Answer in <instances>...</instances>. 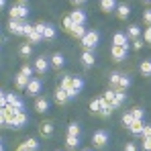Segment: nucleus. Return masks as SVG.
Returning a JSON list of instances; mask_svg holds the SVG:
<instances>
[{"label": "nucleus", "instance_id": "obj_56", "mask_svg": "<svg viewBox=\"0 0 151 151\" xmlns=\"http://www.w3.org/2000/svg\"><path fill=\"white\" fill-rule=\"evenodd\" d=\"M0 143H2V139H0Z\"/></svg>", "mask_w": 151, "mask_h": 151}, {"label": "nucleus", "instance_id": "obj_32", "mask_svg": "<svg viewBox=\"0 0 151 151\" xmlns=\"http://www.w3.org/2000/svg\"><path fill=\"white\" fill-rule=\"evenodd\" d=\"M72 33H74L76 37H80V39H82V37H84V35H86L88 31H86V27H84V25H74V29H72Z\"/></svg>", "mask_w": 151, "mask_h": 151}, {"label": "nucleus", "instance_id": "obj_29", "mask_svg": "<svg viewBox=\"0 0 151 151\" xmlns=\"http://www.w3.org/2000/svg\"><path fill=\"white\" fill-rule=\"evenodd\" d=\"M116 12H119L121 19H127V17L131 14V8H129L127 4H119V6H116Z\"/></svg>", "mask_w": 151, "mask_h": 151}, {"label": "nucleus", "instance_id": "obj_23", "mask_svg": "<svg viewBox=\"0 0 151 151\" xmlns=\"http://www.w3.org/2000/svg\"><path fill=\"white\" fill-rule=\"evenodd\" d=\"M14 84H17L19 90H23V88H27V84H29V78H27L25 74H19L17 78H14Z\"/></svg>", "mask_w": 151, "mask_h": 151}, {"label": "nucleus", "instance_id": "obj_3", "mask_svg": "<svg viewBox=\"0 0 151 151\" xmlns=\"http://www.w3.org/2000/svg\"><path fill=\"white\" fill-rule=\"evenodd\" d=\"M43 90V80L41 78H31L27 84V94L29 96H39V92Z\"/></svg>", "mask_w": 151, "mask_h": 151}, {"label": "nucleus", "instance_id": "obj_46", "mask_svg": "<svg viewBox=\"0 0 151 151\" xmlns=\"http://www.w3.org/2000/svg\"><path fill=\"white\" fill-rule=\"evenodd\" d=\"M143 21L151 27V10H145V12H143Z\"/></svg>", "mask_w": 151, "mask_h": 151}, {"label": "nucleus", "instance_id": "obj_47", "mask_svg": "<svg viewBox=\"0 0 151 151\" xmlns=\"http://www.w3.org/2000/svg\"><path fill=\"white\" fill-rule=\"evenodd\" d=\"M0 106H2V108L6 106V92H4V90H0Z\"/></svg>", "mask_w": 151, "mask_h": 151}, {"label": "nucleus", "instance_id": "obj_55", "mask_svg": "<svg viewBox=\"0 0 151 151\" xmlns=\"http://www.w3.org/2000/svg\"><path fill=\"white\" fill-rule=\"evenodd\" d=\"M84 151H92V149H84Z\"/></svg>", "mask_w": 151, "mask_h": 151}, {"label": "nucleus", "instance_id": "obj_2", "mask_svg": "<svg viewBox=\"0 0 151 151\" xmlns=\"http://www.w3.org/2000/svg\"><path fill=\"white\" fill-rule=\"evenodd\" d=\"M27 17H29V6L27 4H14V6H10V19L27 21Z\"/></svg>", "mask_w": 151, "mask_h": 151}, {"label": "nucleus", "instance_id": "obj_40", "mask_svg": "<svg viewBox=\"0 0 151 151\" xmlns=\"http://www.w3.org/2000/svg\"><path fill=\"white\" fill-rule=\"evenodd\" d=\"M21 74H25L27 78L31 80V78H33V68H31V65H23V68H21Z\"/></svg>", "mask_w": 151, "mask_h": 151}, {"label": "nucleus", "instance_id": "obj_45", "mask_svg": "<svg viewBox=\"0 0 151 151\" xmlns=\"http://www.w3.org/2000/svg\"><path fill=\"white\" fill-rule=\"evenodd\" d=\"M133 47H135V49H141V47H143V41H141V37L133 39Z\"/></svg>", "mask_w": 151, "mask_h": 151}, {"label": "nucleus", "instance_id": "obj_18", "mask_svg": "<svg viewBox=\"0 0 151 151\" xmlns=\"http://www.w3.org/2000/svg\"><path fill=\"white\" fill-rule=\"evenodd\" d=\"M35 110H37V112H47V110H49V100H47V98H37Z\"/></svg>", "mask_w": 151, "mask_h": 151}, {"label": "nucleus", "instance_id": "obj_14", "mask_svg": "<svg viewBox=\"0 0 151 151\" xmlns=\"http://www.w3.org/2000/svg\"><path fill=\"white\" fill-rule=\"evenodd\" d=\"M127 100V94H125V90H114V102L110 104L112 108H119V106H123Z\"/></svg>", "mask_w": 151, "mask_h": 151}, {"label": "nucleus", "instance_id": "obj_52", "mask_svg": "<svg viewBox=\"0 0 151 151\" xmlns=\"http://www.w3.org/2000/svg\"><path fill=\"white\" fill-rule=\"evenodd\" d=\"M0 151H4V145H2V143H0Z\"/></svg>", "mask_w": 151, "mask_h": 151}, {"label": "nucleus", "instance_id": "obj_38", "mask_svg": "<svg viewBox=\"0 0 151 151\" xmlns=\"http://www.w3.org/2000/svg\"><path fill=\"white\" fill-rule=\"evenodd\" d=\"M133 121H135V119H133V112H125V116H123V125H125L127 129H129V125H131Z\"/></svg>", "mask_w": 151, "mask_h": 151}, {"label": "nucleus", "instance_id": "obj_26", "mask_svg": "<svg viewBox=\"0 0 151 151\" xmlns=\"http://www.w3.org/2000/svg\"><path fill=\"white\" fill-rule=\"evenodd\" d=\"M131 86V76L121 74V80H119V90H127Z\"/></svg>", "mask_w": 151, "mask_h": 151}, {"label": "nucleus", "instance_id": "obj_42", "mask_svg": "<svg viewBox=\"0 0 151 151\" xmlns=\"http://www.w3.org/2000/svg\"><path fill=\"white\" fill-rule=\"evenodd\" d=\"M63 27H65L68 31H72V29H74V21H72L70 17H65V19H63Z\"/></svg>", "mask_w": 151, "mask_h": 151}, {"label": "nucleus", "instance_id": "obj_19", "mask_svg": "<svg viewBox=\"0 0 151 151\" xmlns=\"http://www.w3.org/2000/svg\"><path fill=\"white\" fill-rule=\"evenodd\" d=\"M2 110H4V119H6V125H8V123H10V121H12V119L17 116V112H19V110H17V108H12L10 104H6V106H4Z\"/></svg>", "mask_w": 151, "mask_h": 151}, {"label": "nucleus", "instance_id": "obj_21", "mask_svg": "<svg viewBox=\"0 0 151 151\" xmlns=\"http://www.w3.org/2000/svg\"><path fill=\"white\" fill-rule=\"evenodd\" d=\"M143 121H133V123H131V125H129V131H131V133H133V135H141V133H143Z\"/></svg>", "mask_w": 151, "mask_h": 151}, {"label": "nucleus", "instance_id": "obj_17", "mask_svg": "<svg viewBox=\"0 0 151 151\" xmlns=\"http://www.w3.org/2000/svg\"><path fill=\"white\" fill-rule=\"evenodd\" d=\"M116 0H100V8L104 12H112V10H116Z\"/></svg>", "mask_w": 151, "mask_h": 151}, {"label": "nucleus", "instance_id": "obj_31", "mask_svg": "<svg viewBox=\"0 0 151 151\" xmlns=\"http://www.w3.org/2000/svg\"><path fill=\"white\" fill-rule=\"evenodd\" d=\"M127 37H131V39H137V37H141V29L137 25H131L129 27V33H127Z\"/></svg>", "mask_w": 151, "mask_h": 151}, {"label": "nucleus", "instance_id": "obj_11", "mask_svg": "<svg viewBox=\"0 0 151 151\" xmlns=\"http://www.w3.org/2000/svg\"><path fill=\"white\" fill-rule=\"evenodd\" d=\"M127 53H129V47L112 45V57H114L116 61H123V59H127Z\"/></svg>", "mask_w": 151, "mask_h": 151}, {"label": "nucleus", "instance_id": "obj_4", "mask_svg": "<svg viewBox=\"0 0 151 151\" xmlns=\"http://www.w3.org/2000/svg\"><path fill=\"white\" fill-rule=\"evenodd\" d=\"M27 21H17V19H8V31L14 33V35H25V29H27Z\"/></svg>", "mask_w": 151, "mask_h": 151}, {"label": "nucleus", "instance_id": "obj_34", "mask_svg": "<svg viewBox=\"0 0 151 151\" xmlns=\"http://www.w3.org/2000/svg\"><path fill=\"white\" fill-rule=\"evenodd\" d=\"M119 80H121V74L119 72H112L110 74V86L112 88H119Z\"/></svg>", "mask_w": 151, "mask_h": 151}, {"label": "nucleus", "instance_id": "obj_28", "mask_svg": "<svg viewBox=\"0 0 151 151\" xmlns=\"http://www.w3.org/2000/svg\"><path fill=\"white\" fill-rule=\"evenodd\" d=\"M41 135L43 137H51L53 135V123H43L41 125Z\"/></svg>", "mask_w": 151, "mask_h": 151}, {"label": "nucleus", "instance_id": "obj_13", "mask_svg": "<svg viewBox=\"0 0 151 151\" xmlns=\"http://www.w3.org/2000/svg\"><path fill=\"white\" fill-rule=\"evenodd\" d=\"M70 19L74 21V25H86V12H84V10H80V8L74 10V12L70 14Z\"/></svg>", "mask_w": 151, "mask_h": 151}, {"label": "nucleus", "instance_id": "obj_16", "mask_svg": "<svg viewBox=\"0 0 151 151\" xmlns=\"http://www.w3.org/2000/svg\"><path fill=\"white\" fill-rule=\"evenodd\" d=\"M94 61H96V57H94V53L88 49H84V53H82V63L86 65V68H92L94 65Z\"/></svg>", "mask_w": 151, "mask_h": 151}, {"label": "nucleus", "instance_id": "obj_12", "mask_svg": "<svg viewBox=\"0 0 151 151\" xmlns=\"http://www.w3.org/2000/svg\"><path fill=\"white\" fill-rule=\"evenodd\" d=\"M55 35H57L55 27L49 25V23H43V39H47V41H53V39H55Z\"/></svg>", "mask_w": 151, "mask_h": 151}, {"label": "nucleus", "instance_id": "obj_37", "mask_svg": "<svg viewBox=\"0 0 151 151\" xmlns=\"http://www.w3.org/2000/svg\"><path fill=\"white\" fill-rule=\"evenodd\" d=\"M133 119H135V121H143V119H145V110H143V108H135V110H133Z\"/></svg>", "mask_w": 151, "mask_h": 151}, {"label": "nucleus", "instance_id": "obj_1", "mask_svg": "<svg viewBox=\"0 0 151 151\" xmlns=\"http://www.w3.org/2000/svg\"><path fill=\"white\" fill-rule=\"evenodd\" d=\"M98 43H100V33L98 31H88L82 37V45H84V49H88V51H92Z\"/></svg>", "mask_w": 151, "mask_h": 151}, {"label": "nucleus", "instance_id": "obj_27", "mask_svg": "<svg viewBox=\"0 0 151 151\" xmlns=\"http://www.w3.org/2000/svg\"><path fill=\"white\" fill-rule=\"evenodd\" d=\"M141 74L145 76V78H149L151 76V59H145V61H141Z\"/></svg>", "mask_w": 151, "mask_h": 151}, {"label": "nucleus", "instance_id": "obj_7", "mask_svg": "<svg viewBox=\"0 0 151 151\" xmlns=\"http://www.w3.org/2000/svg\"><path fill=\"white\" fill-rule=\"evenodd\" d=\"M82 88H84V80H82V78H72V88H70V90H65V92H68V96H70V100L76 98V96L82 92Z\"/></svg>", "mask_w": 151, "mask_h": 151}, {"label": "nucleus", "instance_id": "obj_15", "mask_svg": "<svg viewBox=\"0 0 151 151\" xmlns=\"http://www.w3.org/2000/svg\"><path fill=\"white\" fill-rule=\"evenodd\" d=\"M112 43H114V45H121V47H129V45H131V43H129V37H127L125 33H114Z\"/></svg>", "mask_w": 151, "mask_h": 151}, {"label": "nucleus", "instance_id": "obj_49", "mask_svg": "<svg viewBox=\"0 0 151 151\" xmlns=\"http://www.w3.org/2000/svg\"><path fill=\"white\" fill-rule=\"evenodd\" d=\"M6 8V0H0V10H4Z\"/></svg>", "mask_w": 151, "mask_h": 151}, {"label": "nucleus", "instance_id": "obj_39", "mask_svg": "<svg viewBox=\"0 0 151 151\" xmlns=\"http://www.w3.org/2000/svg\"><path fill=\"white\" fill-rule=\"evenodd\" d=\"M104 100L108 102V104H112L114 102V90H106L104 92Z\"/></svg>", "mask_w": 151, "mask_h": 151}, {"label": "nucleus", "instance_id": "obj_30", "mask_svg": "<svg viewBox=\"0 0 151 151\" xmlns=\"http://www.w3.org/2000/svg\"><path fill=\"white\" fill-rule=\"evenodd\" d=\"M25 149L27 151H37L39 149V141H37V139H27L25 141Z\"/></svg>", "mask_w": 151, "mask_h": 151}, {"label": "nucleus", "instance_id": "obj_22", "mask_svg": "<svg viewBox=\"0 0 151 151\" xmlns=\"http://www.w3.org/2000/svg\"><path fill=\"white\" fill-rule=\"evenodd\" d=\"M55 100L59 102V104H65V102H70V96H68V92H65V90L57 88V92H55Z\"/></svg>", "mask_w": 151, "mask_h": 151}, {"label": "nucleus", "instance_id": "obj_35", "mask_svg": "<svg viewBox=\"0 0 151 151\" xmlns=\"http://www.w3.org/2000/svg\"><path fill=\"white\" fill-rule=\"evenodd\" d=\"M19 53H21L23 57H29V55H33V47H31V45H21Z\"/></svg>", "mask_w": 151, "mask_h": 151}, {"label": "nucleus", "instance_id": "obj_8", "mask_svg": "<svg viewBox=\"0 0 151 151\" xmlns=\"http://www.w3.org/2000/svg\"><path fill=\"white\" fill-rule=\"evenodd\" d=\"M6 104H10V106L17 108V110H25V102H23V98H19L14 92H8V94H6Z\"/></svg>", "mask_w": 151, "mask_h": 151}, {"label": "nucleus", "instance_id": "obj_10", "mask_svg": "<svg viewBox=\"0 0 151 151\" xmlns=\"http://www.w3.org/2000/svg\"><path fill=\"white\" fill-rule=\"evenodd\" d=\"M49 59H47V57H43V55H41V57H37V59H35V72H37V74H47V70H49Z\"/></svg>", "mask_w": 151, "mask_h": 151}, {"label": "nucleus", "instance_id": "obj_24", "mask_svg": "<svg viewBox=\"0 0 151 151\" xmlns=\"http://www.w3.org/2000/svg\"><path fill=\"white\" fill-rule=\"evenodd\" d=\"M80 143H82L80 137H72V135H68V139H65V147H68V149H76Z\"/></svg>", "mask_w": 151, "mask_h": 151}, {"label": "nucleus", "instance_id": "obj_53", "mask_svg": "<svg viewBox=\"0 0 151 151\" xmlns=\"http://www.w3.org/2000/svg\"><path fill=\"white\" fill-rule=\"evenodd\" d=\"M23 2H27V0H21V4H23Z\"/></svg>", "mask_w": 151, "mask_h": 151}, {"label": "nucleus", "instance_id": "obj_51", "mask_svg": "<svg viewBox=\"0 0 151 151\" xmlns=\"http://www.w3.org/2000/svg\"><path fill=\"white\" fill-rule=\"evenodd\" d=\"M19 151H27V149H25V145H21V149H19Z\"/></svg>", "mask_w": 151, "mask_h": 151}, {"label": "nucleus", "instance_id": "obj_43", "mask_svg": "<svg viewBox=\"0 0 151 151\" xmlns=\"http://www.w3.org/2000/svg\"><path fill=\"white\" fill-rule=\"evenodd\" d=\"M143 41H145V43H151V27L145 29V33H143Z\"/></svg>", "mask_w": 151, "mask_h": 151}, {"label": "nucleus", "instance_id": "obj_5", "mask_svg": "<svg viewBox=\"0 0 151 151\" xmlns=\"http://www.w3.org/2000/svg\"><path fill=\"white\" fill-rule=\"evenodd\" d=\"M108 139H110V135H108V131H96L94 133V137H92V143H94V147H104L106 143H108Z\"/></svg>", "mask_w": 151, "mask_h": 151}, {"label": "nucleus", "instance_id": "obj_25", "mask_svg": "<svg viewBox=\"0 0 151 151\" xmlns=\"http://www.w3.org/2000/svg\"><path fill=\"white\" fill-rule=\"evenodd\" d=\"M63 63H65V57H63L61 53H55V55L51 57V65H55V68H63Z\"/></svg>", "mask_w": 151, "mask_h": 151}, {"label": "nucleus", "instance_id": "obj_44", "mask_svg": "<svg viewBox=\"0 0 151 151\" xmlns=\"http://www.w3.org/2000/svg\"><path fill=\"white\" fill-rule=\"evenodd\" d=\"M141 149H143V151H151V139H143Z\"/></svg>", "mask_w": 151, "mask_h": 151}, {"label": "nucleus", "instance_id": "obj_48", "mask_svg": "<svg viewBox=\"0 0 151 151\" xmlns=\"http://www.w3.org/2000/svg\"><path fill=\"white\" fill-rule=\"evenodd\" d=\"M123 151H139V149H137V145H135V143H127Z\"/></svg>", "mask_w": 151, "mask_h": 151}, {"label": "nucleus", "instance_id": "obj_41", "mask_svg": "<svg viewBox=\"0 0 151 151\" xmlns=\"http://www.w3.org/2000/svg\"><path fill=\"white\" fill-rule=\"evenodd\" d=\"M141 137H143V139H151V125H145V127H143Z\"/></svg>", "mask_w": 151, "mask_h": 151}, {"label": "nucleus", "instance_id": "obj_36", "mask_svg": "<svg viewBox=\"0 0 151 151\" xmlns=\"http://www.w3.org/2000/svg\"><path fill=\"white\" fill-rule=\"evenodd\" d=\"M59 88H61V90H70V88H72V78H70V76H65V78L61 80Z\"/></svg>", "mask_w": 151, "mask_h": 151}, {"label": "nucleus", "instance_id": "obj_6", "mask_svg": "<svg viewBox=\"0 0 151 151\" xmlns=\"http://www.w3.org/2000/svg\"><path fill=\"white\" fill-rule=\"evenodd\" d=\"M27 123H29V116H27V112H25V110H19V112H17V116H14V119H12V121H10V123H8L6 127L21 129V127H25Z\"/></svg>", "mask_w": 151, "mask_h": 151}, {"label": "nucleus", "instance_id": "obj_33", "mask_svg": "<svg viewBox=\"0 0 151 151\" xmlns=\"http://www.w3.org/2000/svg\"><path fill=\"white\" fill-rule=\"evenodd\" d=\"M68 135H72V137H80V125H78V123H72V125L68 127Z\"/></svg>", "mask_w": 151, "mask_h": 151}, {"label": "nucleus", "instance_id": "obj_20", "mask_svg": "<svg viewBox=\"0 0 151 151\" xmlns=\"http://www.w3.org/2000/svg\"><path fill=\"white\" fill-rule=\"evenodd\" d=\"M104 104H108V102L104 100V96H102V98H96V100L90 102V110H92V112H100Z\"/></svg>", "mask_w": 151, "mask_h": 151}, {"label": "nucleus", "instance_id": "obj_50", "mask_svg": "<svg viewBox=\"0 0 151 151\" xmlns=\"http://www.w3.org/2000/svg\"><path fill=\"white\" fill-rule=\"evenodd\" d=\"M72 2H74V4H84L86 0H72Z\"/></svg>", "mask_w": 151, "mask_h": 151}, {"label": "nucleus", "instance_id": "obj_9", "mask_svg": "<svg viewBox=\"0 0 151 151\" xmlns=\"http://www.w3.org/2000/svg\"><path fill=\"white\" fill-rule=\"evenodd\" d=\"M25 35L29 37V41H31V43H41V41H43V35H41V33H39L33 25H27Z\"/></svg>", "mask_w": 151, "mask_h": 151}, {"label": "nucleus", "instance_id": "obj_54", "mask_svg": "<svg viewBox=\"0 0 151 151\" xmlns=\"http://www.w3.org/2000/svg\"><path fill=\"white\" fill-rule=\"evenodd\" d=\"M143 2H151V0H143Z\"/></svg>", "mask_w": 151, "mask_h": 151}]
</instances>
